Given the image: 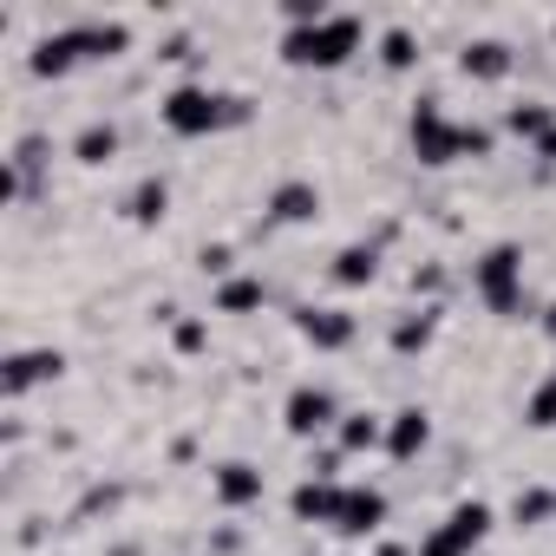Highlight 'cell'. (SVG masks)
Segmentation results:
<instances>
[{"label": "cell", "instance_id": "obj_1", "mask_svg": "<svg viewBox=\"0 0 556 556\" xmlns=\"http://www.w3.org/2000/svg\"><path fill=\"white\" fill-rule=\"evenodd\" d=\"M157 118H164V131H170V138H216V131L249 125V118H255V105H249L242 92L210 86V79H184V86H170V92L157 99Z\"/></svg>", "mask_w": 556, "mask_h": 556}, {"label": "cell", "instance_id": "obj_2", "mask_svg": "<svg viewBox=\"0 0 556 556\" xmlns=\"http://www.w3.org/2000/svg\"><path fill=\"white\" fill-rule=\"evenodd\" d=\"M361 47H367V21H361V14H328V21H315V27L282 34V60H289L295 73H341Z\"/></svg>", "mask_w": 556, "mask_h": 556}, {"label": "cell", "instance_id": "obj_3", "mask_svg": "<svg viewBox=\"0 0 556 556\" xmlns=\"http://www.w3.org/2000/svg\"><path fill=\"white\" fill-rule=\"evenodd\" d=\"M458 138H465V118H452L445 112V99H413V112H406V144H413V157L426 164V170H445V164H465L458 157Z\"/></svg>", "mask_w": 556, "mask_h": 556}, {"label": "cell", "instance_id": "obj_4", "mask_svg": "<svg viewBox=\"0 0 556 556\" xmlns=\"http://www.w3.org/2000/svg\"><path fill=\"white\" fill-rule=\"evenodd\" d=\"M471 289L491 315H517L523 308V242H491L471 262Z\"/></svg>", "mask_w": 556, "mask_h": 556}, {"label": "cell", "instance_id": "obj_5", "mask_svg": "<svg viewBox=\"0 0 556 556\" xmlns=\"http://www.w3.org/2000/svg\"><path fill=\"white\" fill-rule=\"evenodd\" d=\"M491 523H497V510H491L484 497H458V504L419 536V556H478V543L491 536Z\"/></svg>", "mask_w": 556, "mask_h": 556}, {"label": "cell", "instance_id": "obj_6", "mask_svg": "<svg viewBox=\"0 0 556 556\" xmlns=\"http://www.w3.org/2000/svg\"><path fill=\"white\" fill-rule=\"evenodd\" d=\"M341 413H348V406L334 400V387L302 380V387H289V400H282V432L302 439V445H315V439H334Z\"/></svg>", "mask_w": 556, "mask_h": 556}, {"label": "cell", "instance_id": "obj_7", "mask_svg": "<svg viewBox=\"0 0 556 556\" xmlns=\"http://www.w3.org/2000/svg\"><path fill=\"white\" fill-rule=\"evenodd\" d=\"M295 334H302L315 354H348V348L361 341V321H354L348 308H334V302H308V308H295Z\"/></svg>", "mask_w": 556, "mask_h": 556}, {"label": "cell", "instance_id": "obj_8", "mask_svg": "<svg viewBox=\"0 0 556 556\" xmlns=\"http://www.w3.org/2000/svg\"><path fill=\"white\" fill-rule=\"evenodd\" d=\"M66 374V354L60 348H14L8 361H0V393L8 400H27L34 387H53Z\"/></svg>", "mask_w": 556, "mask_h": 556}, {"label": "cell", "instance_id": "obj_9", "mask_svg": "<svg viewBox=\"0 0 556 556\" xmlns=\"http://www.w3.org/2000/svg\"><path fill=\"white\" fill-rule=\"evenodd\" d=\"M262 216L275 229H308V223H321V184L315 177H282V184L262 197Z\"/></svg>", "mask_w": 556, "mask_h": 556}, {"label": "cell", "instance_id": "obj_10", "mask_svg": "<svg viewBox=\"0 0 556 556\" xmlns=\"http://www.w3.org/2000/svg\"><path fill=\"white\" fill-rule=\"evenodd\" d=\"M387 517H393V497L380 491V484H348V497H341V536H354V543H367V536H380L387 530Z\"/></svg>", "mask_w": 556, "mask_h": 556}, {"label": "cell", "instance_id": "obj_11", "mask_svg": "<svg viewBox=\"0 0 556 556\" xmlns=\"http://www.w3.org/2000/svg\"><path fill=\"white\" fill-rule=\"evenodd\" d=\"M262 491H268L262 465H249V458H223V465H210V497H216L223 510H249V504H262Z\"/></svg>", "mask_w": 556, "mask_h": 556}, {"label": "cell", "instance_id": "obj_12", "mask_svg": "<svg viewBox=\"0 0 556 556\" xmlns=\"http://www.w3.org/2000/svg\"><path fill=\"white\" fill-rule=\"evenodd\" d=\"M79 66H86L79 27H53V34H40L34 53H27V73H34V79H66V73H79Z\"/></svg>", "mask_w": 556, "mask_h": 556}, {"label": "cell", "instance_id": "obj_13", "mask_svg": "<svg viewBox=\"0 0 556 556\" xmlns=\"http://www.w3.org/2000/svg\"><path fill=\"white\" fill-rule=\"evenodd\" d=\"M393 465H413V458H426L432 452V413L426 406H400V413H387V445H380Z\"/></svg>", "mask_w": 556, "mask_h": 556}, {"label": "cell", "instance_id": "obj_14", "mask_svg": "<svg viewBox=\"0 0 556 556\" xmlns=\"http://www.w3.org/2000/svg\"><path fill=\"white\" fill-rule=\"evenodd\" d=\"M458 73L471 79V86H504L510 73H517V53H510V40H465L458 47Z\"/></svg>", "mask_w": 556, "mask_h": 556}, {"label": "cell", "instance_id": "obj_15", "mask_svg": "<svg viewBox=\"0 0 556 556\" xmlns=\"http://www.w3.org/2000/svg\"><path fill=\"white\" fill-rule=\"evenodd\" d=\"M341 497H348V484L341 478H302L295 491H289V517L295 523H341Z\"/></svg>", "mask_w": 556, "mask_h": 556}, {"label": "cell", "instance_id": "obj_16", "mask_svg": "<svg viewBox=\"0 0 556 556\" xmlns=\"http://www.w3.org/2000/svg\"><path fill=\"white\" fill-rule=\"evenodd\" d=\"M439 321H445V308H439V302H426V308H406V315H393V328H387V348H393L400 361H419V354L439 341Z\"/></svg>", "mask_w": 556, "mask_h": 556}, {"label": "cell", "instance_id": "obj_17", "mask_svg": "<svg viewBox=\"0 0 556 556\" xmlns=\"http://www.w3.org/2000/svg\"><path fill=\"white\" fill-rule=\"evenodd\" d=\"M210 308L216 315H262L268 308V282L249 275V268H236V275H223V282L210 289Z\"/></svg>", "mask_w": 556, "mask_h": 556}, {"label": "cell", "instance_id": "obj_18", "mask_svg": "<svg viewBox=\"0 0 556 556\" xmlns=\"http://www.w3.org/2000/svg\"><path fill=\"white\" fill-rule=\"evenodd\" d=\"M328 275H334V289H374L380 282V242H341Z\"/></svg>", "mask_w": 556, "mask_h": 556}, {"label": "cell", "instance_id": "obj_19", "mask_svg": "<svg viewBox=\"0 0 556 556\" xmlns=\"http://www.w3.org/2000/svg\"><path fill=\"white\" fill-rule=\"evenodd\" d=\"M118 210H125V223H131V229H157V223L170 216V184L151 170V177H138V184L125 190V203H118Z\"/></svg>", "mask_w": 556, "mask_h": 556}, {"label": "cell", "instance_id": "obj_20", "mask_svg": "<svg viewBox=\"0 0 556 556\" xmlns=\"http://www.w3.org/2000/svg\"><path fill=\"white\" fill-rule=\"evenodd\" d=\"M328 445H341V458L380 452V445H387V413H367V406L341 413V426H334V439H328Z\"/></svg>", "mask_w": 556, "mask_h": 556}, {"label": "cell", "instance_id": "obj_21", "mask_svg": "<svg viewBox=\"0 0 556 556\" xmlns=\"http://www.w3.org/2000/svg\"><path fill=\"white\" fill-rule=\"evenodd\" d=\"M118 151H125V131H118L112 118H86V125L73 131V157H79L86 170H105Z\"/></svg>", "mask_w": 556, "mask_h": 556}, {"label": "cell", "instance_id": "obj_22", "mask_svg": "<svg viewBox=\"0 0 556 556\" xmlns=\"http://www.w3.org/2000/svg\"><path fill=\"white\" fill-rule=\"evenodd\" d=\"M504 131L536 151V144L556 131V105H549V99H510V105H504Z\"/></svg>", "mask_w": 556, "mask_h": 556}, {"label": "cell", "instance_id": "obj_23", "mask_svg": "<svg viewBox=\"0 0 556 556\" xmlns=\"http://www.w3.org/2000/svg\"><path fill=\"white\" fill-rule=\"evenodd\" d=\"M73 27H79L86 60H118V53H131V21H73Z\"/></svg>", "mask_w": 556, "mask_h": 556}, {"label": "cell", "instance_id": "obj_24", "mask_svg": "<svg viewBox=\"0 0 556 556\" xmlns=\"http://www.w3.org/2000/svg\"><path fill=\"white\" fill-rule=\"evenodd\" d=\"M510 523H517V530H543V523H556V484H517V497H510Z\"/></svg>", "mask_w": 556, "mask_h": 556}, {"label": "cell", "instance_id": "obj_25", "mask_svg": "<svg viewBox=\"0 0 556 556\" xmlns=\"http://www.w3.org/2000/svg\"><path fill=\"white\" fill-rule=\"evenodd\" d=\"M118 510H125V484H118V478H99V484L79 491L73 523H99V517H118Z\"/></svg>", "mask_w": 556, "mask_h": 556}, {"label": "cell", "instance_id": "obj_26", "mask_svg": "<svg viewBox=\"0 0 556 556\" xmlns=\"http://www.w3.org/2000/svg\"><path fill=\"white\" fill-rule=\"evenodd\" d=\"M374 47H380V66H387V73H413V66H419V34H413V27H387Z\"/></svg>", "mask_w": 556, "mask_h": 556}, {"label": "cell", "instance_id": "obj_27", "mask_svg": "<svg viewBox=\"0 0 556 556\" xmlns=\"http://www.w3.org/2000/svg\"><path fill=\"white\" fill-rule=\"evenodd\" d=\"M523 426H536V432H549V426H556V367L530 387V400H523Z\"/></svg>", "mask_w": 556, "mask_h": 556}, {"label": "cell", "instance_id": "obj_28", "mask_svg": "<svg viewBox=\"0 0 556 556\" xmlns=\"http://www.w3.org/2000/svg\"><path fill=\"white\" fill-rule=\"evenodd\" d=\"M170 348L190 361V354H203V348H210V328H203L197 315H177V321H170Z\"/></svg>", "mask_w": 556, "mask_h": 556}, {"label": "cell", "instance_id": "obj_29", "mask_svg": "<svg viewBox=\"0 0 556 556\" xmlns=\"http://www.w3.org/2000/svg\"><path fill=\"white\" fill-rule=\"evenodd\" d=\"M197 268L210 275V282H223V275H236V249L229 242H203L197 249Z\"/></svg>", "mask_w": 556, "mask_h": 556}, {"label": "cell", "instance_id": "obj_30", "mask_svg": "<svg viewBox=\"0 0 556 556\" xmlns=\"http://www.w3.org/2000/svg\"><path fill=\"white\" fill-rule=\"evenodd\" d=\"M334 8H321V0H282V21H289V34L295 27H315V21H328Z\"/></svg>", "mask_w": 556, "mask_h": 556}, {"label": "cell", "instance_id": "obj_31", "mask_svg": "<svg viewBox=\"0 0 556 556\" xmlns=\"http://www.w3.org/2000/svg\"><path fill=\"white\" fill-rule=\"evenodd\" d=\"M491 151H497V131H491V125H465L458 157H491Z\"/></svg>", "mask_w": 556, "mask_h": 556}, {"label": "cell", "instance_id": "obj_32", "mask_svg": "<svg viewBox=\"0 0 556 556\" xmlns=\"http://www.w3.org/2000/svg\"><path fill=\"white\" fill-rule=\"evenodd\" d=\"M157 60H170V66H190V60H197V40H190V34H170V40L157 47Z\"/></svg>", "mask_w": 556, "mask_h": 556}, {"label": "cell", "instance_id": "obj_33", "mask_svg": "<svg viewBox=\"0 0 556 556\" xmlns=\"http://www.w3.org/2000/svg\"><path fill=\"white\" fill-rule=\"evenodd\" d=\"M236 549H242V530H216L210 536V556H236Z\"/></svg>", "mask_w": 556, "mask_h": 556}, {"label": "cell", "instance_id": "obj_34", "mask_svg": "<svg viewBox=\"0 0 556 556\" xmlns=\"http://www.w3.org/2000/svg\"><path fill=\"white\" fill-rule=\"evenodd\" d=\"M419 289L439 295V289H445V275H439V268H413V295H419Z\"/></svg>", "mask_w": 556, "mask_h": 556}, {"label": "cell", "instance_id": "obj_35", "mask_svg": "<svg viewBox=\"0 0 556 556\" xmlns=\"http://www.w3.org/2000/svg\"><path fill=\"white\" fill-rule=\"evenodd\" d=\"M536 164H549V170H556V131H549V138L536 144Z\"/></svg>", "mask_w": 556, "mask_h": 556}, {"label": "cell", "instance_id": "obj_36", "mask_svg": "<svg viewBox=\"0 0 556 556\" xmlns=\"http://www.w3.org/2000/svg\"><path fill=\"white\" fill-rule=\"evenodd\" d=\"M105 556H144V543H112Z\"/></svg>", "mask_w": 556, "mask_h": 556}, {"label": "cell", "instance_id": "obj_37", "mask_svg": "<svg viewBox=\"0 0 556 556\" xmlns=\"http://www.w3.org/2000/svg\"><path fill=\"white\" fill-rule=\"evenodd\" d=\"M543 334H549V341H556V302H549V308H543Z\"/></svg>", "mask_w": 556, "mask_h": 556}, {"label": "cell", "instance_id": "obj_38", "mask_svg": "<svg viewBox=\"0 0 556 556\" xmlns=\"http://www.w3.org/2000/svg\"><path fill=\"white\" fill-rule=\"evenodd\" d=\"M295 556H328V549H295Z\"/></svg>", "mask_w": 556, "mask_h": 556}, {"label": "cell", "instance_id": "obj_39", "mask_svg": "<svg viewBox=\"0 0 556 556\" xmlns=\"http://www.w3.org/2000/svg\"><path fill=\"white\" fill-rule=\"evenodd\" d=\"M549 34H556V27H549Z\"/></svg>", "mask_w": 556, "mask_h": 556}]
</instances>
